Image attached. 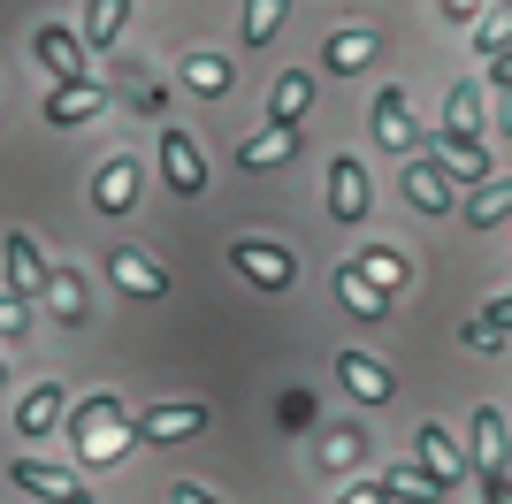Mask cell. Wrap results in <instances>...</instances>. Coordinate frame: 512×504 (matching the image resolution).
<instances>
[{
  "mask_svg": "<svg viewBox=\"0 0 512 504\" xmlns=\"http://www.w3.org/2000/svg\"><path fill=\"white\" fill-rule=\"evenodd\" d=\"M352 268L367 275V283H375V291L383 298H398L413 283V268H406V252H390V245H360V260H352Z\"/></svg>",
  "mask_w": 512,
  "mask_h": 504,
  "instance_id": "24",
  "label": "cell"
},
{
  "mask_svg": "<svg viewBox=\"0 0 512 504\" xmlns=\"http://www.w3.org/2000/svg\"><path fill=\"white\" fill-rule=\"evenodd\" d=\"M46 283H54V268H46V252L31 245L23 230H8V283H0V291H16L23 306H31V298H46Z\"/></svg>",
  "mask_w": 512,
  "mask_h": 504,
  "instance_id": "13",
  "label": "cell"
},
{
  "mask_svg": "<svg viewBox=\"0 0 512 504\" xmlns=\"http://www.w3.org/2000/svg\"><path fill=\"white\" fill-rule=\"evenodd\" d=\"M8 482H16L23 497H46V504H69V497H85V482H77L69 466H46V459H16V466H8Z\"/></svg>",
  "mask_w": 512,
  "mask_h": 504,
  "instance_id": "17",
  "label": "cell"
},
{
  "mask_svg": "<svg viewBox=\"0 0 512 504\" xmlns=\"http://www.w3.org/2000/svg\"><path fill=\"white\" fill-rule=\"evenodd\" d=\"M337 382H344L360 405H390V398H398V375H390L375 352H360V344H352V352H337Z\"/></svg>",
  "mask_w": 512,
  "mask_h": 504,
  "instance_id": "11",
  "label": "cell"
},
{
  "mask_svg": "<svg viewBox=\"0 0 512 504\" xmlns=\"http://www.w3.org/2000/svg\"><path fill=\"white\" fill-rule=\"evenodd\" d=\"M436 138H451V146H482V84L474 77H459L444 92V130Z\"/></svg>",
  "mask_w": 512,
  "mask_h": 504,
  "instance_id": "14",
  "label": "cell"
},
{
  "mask_svg": "<svg viewBox=\"0 0 512 504\" xmlns=\"http://www.w3.org/2000/svg\"><path fill=\"white\" fill-rule=\"evenodd\" d=\"M107 107V84H54V92H46V123H62V130H77V123H92V115H100Z\"/></svg>",
  "mask_w": 512,
  "mask_h": 504,
  "instance_id": "19",
  "label": "cell"
},
{
  "mask_svg": "<svg viewBox=\"0 0 512 504\" xmlns=\"http://www.w3.org/2000/svg\"><path fill=\"white\" fill-rule=\"evenodd\" d=\"M199 428H207V405H199V398L153 405V413H138V420H130V436H138V443H192Z\"/></svg>",
  "mask_w": 512,
  "mask_h": 504,
  "instance_id": "8",
  "label": "cell"
},
{
  "mask_svg": "<svg viewBox=\"0 0 512 504\" xmlns=\"http://www.w3.org/2000/svg\"><path fill=\"white\" fill-rule=\"evenodd\" d=\"M169 504H222V497H214V489H199V482H176Z\"/></svg>",
  "mask_w": 512,
  "mask_h": 504,
  "instance_id": "40",
  "label": "cell"
},
{
  "mask_svg": "<svg viewBox=\"0 0 512 504\" xmlns=\"http://www.w3.org/2000/svg\"><path fill=\"white\" fill-rule=\"evenodd\" d=\"M398 191H406L413 214H459V191H451V176L428 161V153H413V161L398 168Z\"/></svg>",
  "mask_w": 512,
  "mask_h": 504,
  "instance_id": "6",
  "label": "cell"
},
{
  "mask_svg": "<svg viewBox=\"0 0 512 504\" xmlns=\"http://www.w3.org/2000/svg\"><path fill=\"white\" fill-rule=\"evenodd\" d=\"M23 329H31V306L16 291H0V344H23Z\"/></svg>",
  "mask_w": 512,
  "mask_h": 504,
  "instance_id": "36",
  "label": "cell"
},
{
  "mask_svg": "<svg viewBox=\"0 0 512 504\" xmlns=\"http://www.w3.org/2000/svg\"><path fill=\"white\" fill-rule=\"evenodd\" d=\"M230 268L253 283V291H291L299 283V252L276 245V237H237L230 245Z\"/></svg>",
  "mask_w": 512,
  "mask_h": 504,
  "instance_id": "2",
  "label": "cell"
},
{
  "mask_svg": "<svg viewBox=\"0 0 512 504\" xmlns=\"http://www.w3.org/2000/svg\"><path fill=\"white\" fill-rule=\"evenodd\" d=\"M482 504H512V474H482Z\"/></svg>",
  "mask_w": 512,
  "mask_h": 504,
  "instance_id": "38",
  "label": "cell"
},
{
  "mask_svg": "<svg viewBox=\"0 0 512 504\" xmlns=\"http://www.w3.org/2000/svg\"><path fill=\"white\" fill-rule=\"evenodd\" d=\"M497 123H505V130H512V92H505V107H497Z\"/></svg>",
  "mask_w": 512,
  "mask_h": 504,
  "instance_id": "42",
  "label": "cell"
},
{
  "mask_svg": "<svg viewBox=\"0 0 512 504\" xmlns=\"http://www.w3.org/2000/svg\"><path fill=\"white\" fill-rule=\"evenodd\" d=\"M505 336H512V291H505V298H490V306H482V314L459 329V344H474V352H497Z\"/></svg>",
  "mask_w": 512,
  "mask_h": 504,
  "instance_id": "26",
  "label": "cell"
},
{
  "mask_svg": "<svg viewBox=\"0 0 512 504\" xmlns=\"http://www.w3.org/2000/svg\"><path fill=\"white\" fill-rule=\"evenodd\" d=\"M107 275H115V291H123V298H161V291H169L161 260H146L138 245H107Z\"/></svg>",
  "mask_w": 512,
  "mask_h": 504,
  "instance_id": "12",
  "label": "cell"
},
{
  "mask_svg": "<svg viewBox=\"0 0 512 504\" xmlns=\"http://www.w3.org/2000/svg\"><path fill=\"white\" fill-rule=\"evenodd\" d=\"M46 306H54V321H69V329H77V321L92 314V306H85V275H77V268H54V283H46Z\"/></svg>",
  "mask_w": 512,
  "mask_h": 504,
  "instance_id": "30",
  "label": "cell"
},
{
  "mask_svg": "<svg viewBox=\"0 0 512 504\" xmlns=\"http://www.w3.org/2000/svg\"><path fill=\"white\" fill-rule=\"evenodd\" d=\"M337 504H390V497H383V482H360V489H344Z\"/></svg>",
  "mask_w": 512,
  "mask_h": 504,
  "instance_id": "41",
  "label": "cell"
},
{
  "mask_svg": "<svg viewBox=\"0 0 512 504\" xmlns=\"http://www.w3.org/2000/svg\"><path fill=\"white\" fill-rule=\"evenodd\" d=\"M283 16H291V0H245V23H237V39L245 46H268L283 31Z\"/></svg>",
  "mask_w": 512,
  "mask_h": 504,
  "instance_id": "32",
  "label": "cell"
},
{
  "mask_svg": "<svg viewBox=\"0 0 512 504\" xmlns=\"http://www.w3.org/2000/svg\"><path fill=\"white\" fill-rule=\"evenodd\" d=\"M337 298H344V314H360V321H383V314H390V298L375 291V283H367V275L352 268V260L337 268Z\"/></svg>",
  "mask_w": 512,
  "mask_h": 504,
  "instance_id": "27",
  "label": "cell"
},
{
  "mask_svg": "<svg viewBox=\"0 0 512 504\" xmlns=\"http://www.w3.org/2000/svg\"><path fill=\"white\" fill-rule=\"evenodd\" d=\"M92 207H100V214H130V207H138V161H130V153H107V161H100V176H92Z\"/></svg>",
  "mask_w": 512,
  "mask_h": 504,
  "instance_id": "16",
  "label": "cell"
},
{
  "mask_svg": "<svg viewBox=\"0 0 512 504\" xmlns=\"http://www.w3.org/2000/svg\"><path fill=\"white\" fill-rule=\"evenodd\" d=\"M375 146L398 153V161L421 153V123H413V92L406 84H383V92H375Z\"/></svg>",
  "mask_w": 512,
  "mask_h": 504,
  "instance_id": "3",
  "label": "cell"
},
{
  "mask_svg": "<svg viewBox=\"0 0 512 504\" xmlns=\"http://www.w3.org/2000/svg\"><path fill=\"white\" fill-rule=\"evenodd\" d=\"M505 46H512V8H505V0H490V8L474 16V54H482V69H490Z\"/></svg>",
  "mask_w": 512,
  "mask_h": 504,
  "instance_id": "29",
  "label": "cell"
},
{
  "mask_svg": "<svg viewBox=\"0 0 512 504\" xmlns=\"http://www.w3.org/2000/svg\"><path fill=\"white\" fill-rule=\"evenodd\" d=\"M360 459H367V428H360V420L321 436V466H329V474H344V466H360Z\"/></svg>",
  "mask_w": 512,
  "mask_h": 504,
  "instance_id": "33",
  "label": "cell"
},
{
  "mask_svg": "<svg viewBox=\"0 0 512 504\" xmlns=\"http://www.w3.org/2000/svg\"><path fill=\"white\" fill-rule=\"evenodd\" d=\"M161 176H169V191L176 199H199L207 191V161H199V138L192 130H161Z\"/></svg>",
  "mask_w": 512,
  "mask_h": 504,
  "instance_id": "9",
  "label": "cell"
},
{
  "mask_svg": "<svg viewBox=\"0 0 512 504\" xmlns=\"http://www.w3.org/2000/svg\"><path fill=\"white\" fill-rule=\"evenodd\" d=\"M467 466H474V474H512V428H505V413H497V405H474Z\"/></svg>",
  "mask_w": 512,
  "mask_h": 504,
  "instance_id": "7",
  "label": "cell"
},
{
  "mask_svg": "<svg viewBox=\"0 0 512 504\" xmlns=\"http://www.w3.org/2000/svg\"><path fill=\"white\" fill-rule=\"evenodd\" d=\"M31 54H39V69H46L54 84H85V77H92V62H85V46H77V31H62V23H39Z\"/></svg>",
  "mask_w": 512,
  "mask_h": 504,
  "instance_id": "10",
  "label": "cell"
},
{
  "mask_svg": "<svg viewBox=\"0 0 512 504\" xmlns=\"http://www.w3.org/2000/svg\"><path fill=\"white\" fill-rule=\"evenodd\" d=\"M367 207H375L367 161L360 153H337V161H329V222H367Z\"/></svg>",
  "mask_w": 512,
  "mask_h": 504,
  "instance_id": "5",
  "label": "cell"
},
{
  "mask_svg": "<svg viewBox=\"0 0 512 504\" xmlns=\"http://www.w3.org/2000/svg\"><path fill=\"white\" fill-rule=\"evenodd\" d=\"M291 153H299V130H276V123H268L260 138H245V146H237V168H253V176H260V168H283Z\"/></svg>",
  "mask_w": 512,
  "mask_h": 504,
  "instance_id": "25",
  "label": "cell"
},
{
  "mask_svg": "<svg viewBox=\"0 0 512 504\" xmlns=\"http://www.w3.org/2000/svg\"><path fill=\"white\" fill-rule=\"evenodd\" d=\"M459 214H467L474 230H497V222H512V176H490L482 191H459Z\"/></svg>",
  "mask_w": 512,
  "mask_h": 504,
  "instance_id": "23",
  "label": "cell"
},
{
  "mask_svg": "<svg viewBox=\"0 0 512 504\" xmlns=\"http://www.w3.org/2000/svg\"><path fill=\"white\" fill-rule=\"evenodd\" d=\"M69 443H77V466H85V474L115 466V459L130 451V405L115 398V390L77 398V405H69Z\"/></svg>",
  "mask_w": 512,
  "mask_h": 504,
  "instance_id": "1",
  "label": "cell"
},
{
  "mask_svg": "<svg viewBox=\"0 0 512 504\" xmlns=\"http://www.w3.org/2000/svg\"><path fill=\"white\" fill-rule=\"evenodd\" d=\"M383 54V39L367 31V23H344V31H329V46H321V69H337V77H352V69H367Z\"/></svg>",
  "mask_w": 512,
  "mask_h": 504,
  "instance_id": "18",
  "label": "cell"
},
{
  "mask_svg": "<svg viewBox=\"0 0 512 504\" xmlns=\"http://www.w3.org/2000/svg\"><path fill=\"white\" fill-rule=\"evenodd\" d=\"M69 504H92V497H69Z\"/></svg>",
  "mask_w": 512,
  "mask_h": 504,
  "instance_id": "44",
  "label": "cell"
},
{
  "mask_svg": "<svg viewBox=\"0 0 512 504\" xmlns=\"http://www.w3.org/2000/svg\"><path fill=\"white\" fill-rule=\"evenodd\" d=\"M0 382H8V352H0Z\"/></svg>",
  "mask_w": 512,
  "mask_h": 504,
  "instance_id": "43",
  "label": "cell"
},
{
  "mask_svg": "<svg viewBox=\"0 0 512 504\" xmlns=\"http://www.w3.org/2000/svg\"><path fill=\"white\" fill-rule=\"evenodd\" d=\"M321 420V405H314V390H283L276 398V428H291V436H306Z\"/></svg>",
  "mask_w": 512,
  "mask_h": 504,
  "instance_id": "35",
  "label": "cell"
},
{
  "mask_svg": "<svg viewBox=\"0 0 512 504\" xmlns=\"http://www.w3.org/2000/svg\"><path fill=\"white\" fill-rule=\"evenodd\" d=\"M54 420H69V390H62V382L23 390V405H16V436H54Z\"/></svg>",
  "mask_w": 512,
  "mask_h": 504,
  "instance_id": "20",
  "label": "cell"
},
{
  "mask_svg": "<svg viewBox=\"0 0 512 504\" xmlns=\"http://www.w3.org/2000/svg\"><path fill=\"white\" fill-rule=\"evenodd\" d=\"M413 459L428 466V474H436V482H467L474 466H467V451H459V443H451V428H436V420H421V436H413Z\"/></svg>",
  "mask_w": 512,
  "mask_h": 504,
  "instance_id": "15",
  "label": "cell"
},
{
  "mask_svg": "<svg viewBox=\"0 0 512 504\" xmlns=\"http://www.w3.org/2000/svg\"><path fill=\"white\" fill-rule=\"evenodd\" d=\"M383 497L390 504H436V497H444V482H436L428 466H390V474H383Z\"/></svg>",
  "mask_w": 512,
  "mask_h": 504,
  "instance_id": "28",
  "label": "cell"
},
{
  "mask_svg": "<svg viewBox=\"0 0 512 504\" xmlns=\"http://www.w3.org/2000/svg\"><path fill=\"white\" fill-rule=\"evenodd\" d=\"M490 92H497V100H505V92H512V46H505V54H497V62H490Z\"/></svg>",
  "mask_w": 512,
  "mask_h": 504,
  "instance_id": "37",
  "label": "cell"
},
{
  "mask_svg": "<svg viewBox=\"0 0 512 504\" xmlns=\"http://www.w3.org/2000/svg\"><path fill=\"white\" fill-rule=\"evenodd\" d=\"M115 84L130 92L123 107H138V115H161V107H169V84H161V77H146V69H130V62H115Z\"/></svg>",
  "mask_w": 512,
  "mask_h": 504,
  "instance_id": "31",
  "label": "cell"
},
{
  "mask_svg": "<svg viewBox=\"0 0 512 504\" xmlns=\"http://www.w3.org/2000/svg\"><path fill=\"white\" fill-rule=\"evenodd\" d=\"M436 8H444L451 23H474V16H482V8H490V0H436Z\"/></svg>",
  "mask_w": 512,
  "mask_h": 504,
  "instance_id": "39",
  "label": "cell"
},
{
  "mask_svg": "<svg viewBox=\"0 0 512 504\" xmlns=\"http://www.w3.org/2000/svg\"><path fill=\"white\" fill-rule=\"evenodd\" d=\"M123 23H130V0H85V39L92 46H115Z\"/></svg>",
  "mask_w": 512,
  "mask_h": 504,
  "instance_id": "34",
  "label": "cell"
},
{
  "mask_svg": "<svg viewBox=\"0 0 512 504\" xmlns=\"http://www.w3.org/2000/svg\"><path fill=\"white\" fill-rule=\"evenodd\" d=\"M176 84L199 92V100H222V92H237V69L222 62V54H184V62H176Z\"/></svg>",
  "mask_w": 512,
  "mask_h": 504,
  "instance_id": "22",
  "label": "cell"
},
{
  "mask_svg": "<svg viewBox=\"0 0 512 504\" xmlns=\"http://www.w3.org/2000/svg\"><path fill=\"white\" fill-rule=\"evenodd\" d=\"M306 107H314V77H306V69H283L276 92H268V123H276V130H299Z\"/></svg>",
  "mask_w": 512,
  "mask_h": 504,
  "instance_id": "21",
  "label": "cell"
},
{
  "mask_svg": "<svg viewBox=\"0 0 512 504\" xmlns=\"http://www.w3.org/2000/svg\"><path fill=\"white\" fill-rule=\"evenodd\" d=\"M421 153L436 168L451 176V191H482L497 176V161H490V146H451V138H436V130H421Z\"/></svg>",
  "mask_w": 512,
  "mask_h": 504,
  "instance_id": "4",
  "label": "cell"
}]
</instances>
